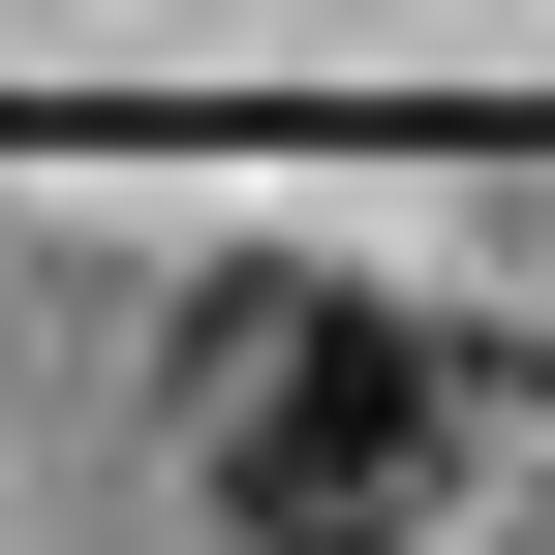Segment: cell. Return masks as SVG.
Returning <instances> with one entry per match:
<instances>
[{
	"instance_id": "obj_1",
	"label": "cell",
	"mask_w": 555,
	"mask_h": 555,
	"mask_svg": "<svg viewBox=\"0 0 555 555\" xmlns=\"http://www.w3.org/2000/svg\"><path fill=\"white\" fill-rule=\"evenodd\" d=\"M433 433H463V371L371 309V278H217V309H185V463H217L247 555H371V525H433Z\"/></svg>"
}]
</instances>
